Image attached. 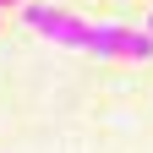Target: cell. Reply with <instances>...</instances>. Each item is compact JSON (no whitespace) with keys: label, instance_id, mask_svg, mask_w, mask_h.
Masks as SVG:
<instances>
[{"label":"cell","instance_id":"obj_4","mask_svg":"<svg viewBox=\"0 0 153 153\" xmlns=\"http://www.w3.org/2000/svg\"><path fill=\"white\" fill-rule=\"evenodd\" d=\"M148 33H153V16H148Z\"/></svg>","mask_w":153,"mask_h":153},{"label":"cell","instance_id":"obj_2","mask_svg":"<svg viewBox=\"0 0 153 153\" xmlns=\"http://www.w3.org/2000/svg\"><path fill=\"white\" fill-rule=\"evenodd\" d=\"M22 22L38 38L66 44V49H82V38H88V22H82V16L66 11V6H49V0H27V6H22Z\"/></svg>","mask_w":153,"mask_h":153},{"label":"cell","instance_id":"obj_3","mask_svg":"<svg viewBox=\"0 0 153 153\" xmlns=\"http://www.w3.org/2000/svg\"><path fill=\"white\" fill-rule=\"evenodd\" d=\"M11 6H16V0H0V11H11Z\"/></svg>","mask_w":153,"mask_h":153},{"label":"cell","instance_id":"obj_1","mask_svg":"<svg viewBox=\"0 0 153 153\" xmlns=\"http://www.w3.org/2000/svg\"><path fill=\"white\" fill-rule=\"evenodd\" d=\"M82 49L99 55V60H153V33L148 27H120V22H88Z\"/></svg>","mask_w":153,"mask_h":153}]
</instances>
